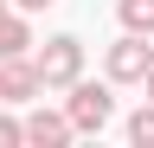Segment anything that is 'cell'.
I'll return each mask as SVG.
<instances>
[{
  "mask_svg": "<svg viewBox=\"0 0 154 148\" xmlns=\"http://www.w3.org/2000/svg\"><path fill=\"white\" fill-rule=\"evenodd\" d=\"M38 71L26 65V58H0V103H32L38 97Z\"/></svg>",
  "mask_w": 154,
  "mask_h": 148,
  "instance_id": "277c9868",
  "label": "cell"
},
{
  "mask_svg": "<svg viewBox=\"0 0 154 148\" xmlns=\"http://www.w3.org/2000/svg\"><path fill=\"white\" fill-rule=\"evenodd\" d=\"M38 84L45 90H64L71 77H84V39H71V32H58V39H45V52L32 58Z\"/></svg>",
  "mask_w": 154,
  "mask_h": 148,
  "instance_id": "6da1fadb",
  "label": "cell"
},
{
  "mask_svg": "<svg viewBox=\"0 0 154 148\" xmlns=\"http://www.w3.org/2000/svg\"><path fill=\"white\" fill-rule=\"evenodd\" d=\"M13 7H19V13H38V7H51V0H13Z\"/></svg>",
  "mask_w": 154,
  "mask_h": 148,
  "instance_id": "30bf717a",
  "label": "cell"
},
{
  "mask_svg": "<svg viewBox=\"0 0 154 148\" xmlns=\"http://www.w3.org/2000/svg\"><path fill=\"white\" fill-rule=\"evenodd\" d=\"M26 45H32V26L19 13H0V58H26Z\"/></svg>",
  "mask_w": 154,
  "mask_h": 148,
  "instance_id": "8992f818",
  "label": "cell"
},
{
  "mask_svg": "<svg viewBox=\"0 0 154 148\" xmlns=\"http://www.w3.org/2000/svg\"><path fill=\"white\" fill-rule=\"evenodd\" d=\"M19 129H26V142H38V148H64V142L77 135V129H71V116H58V109H32Z\"/></svg>",
  "mask_w": 154,
  "mask_h": 148,
  "instance_id": "5b68a950",
  "label": "cell"
},
{
  "mask_svg": "<svg viewBox=\"0 0 154 148\" xmlns=\"http://www.w3.org/2000/svg\"><path fill=\"white\" fill-rule=\"evenodd\" d=\"M64 90H71L64 116H71V129H77V135H96V129L116 116V97H109V84H84V77H71Z\"/></svg>",
  "mask_w": 154,
  "mask_h": 148,
  "instance_id": "7a4b0ae2",
  "label": "cell"
},
{
  "mask_svg": "<svg viewBox=\"0 0 154 148\" xmlns=\"http://www.w3.org/2000/svg\"><path fill=\"white\" fill-rule=\"evenodd\" d=\"M141 84H148V103H154V65H148V71H141Z\"/></svg>",
  "mask_w": 154,
  "mask_h": 148,
  "instance_id": "8fae6325",
  "label": "cell"
},
{
  "mask_svg": "<svg viewBox=\"0 0 154 148\" xmlns=\"http://www.w3.org/2000/svg\"><path fill=\"white\" fill-rule=\"evenodd\" d=\"M154 65V52H148V32H122V39L109 45V77L116 84H141V71Z\"/></svg>",
  "mask_w": 154,
  "mask_h": 148,
  "instance_id": "3957f363",
  "label": "cell"
},
{
  "mask_svg": "<svg viewBox=\"0 0 154 148\" xmlns=\"http://www.w3.org/2000/svg\"><path fill=\"white\" fill-rule=\"evenodd\" d=\"M116 13L128 32H154V0H116Z\"/></svg>",
  "mask_w": 154,
  "mask_h": 148,
  "instance_id": "52a82bcc",
  "label": "cell"
},
{
  "mask_svg": "<svg viewBox=\"0 0 154 148\" xmlns=\"http://www.w3.org/2000/svg\"><path fill=\"white\" fill-rule=\"evenodd\" d=\"M0 13H7V0H0Z\"/></svg>",
  "mask_w": 154,
  "mask_h": 148,
  "instance_id": "7c38bea8",
  "label": "cell"
},
{
  "mask_svg": "<svg viewBox=\"0 0 154 148\" xmlns=\"http://www.w3.org/2000/svg\"><path fill=\"white\" fill-rule=\"evenodd\" d=\"M128 142H135V148H154V103H141V109L128 116Z\"/></svg>",
  "mask_w": 154,
  "mask_h": 148,
  "instance_id": "ba28073f",
  "label": "cell"
},
{
  "mask_svg": "<svg viewBox=\"0 0 154 148\" xmlns=\"http://www.w3.org/2000/svg\"><path fill=\"white\" fill-rule=\"evenodd\" d=\"M19 142H26V129H19L13 116H0V148H19Z\"/></svg>",
  "mask_w": 154,
  "mask_h": 148,
  "instance_id": "9c48e42d",
  "label": "cell"
}]
</instances>
